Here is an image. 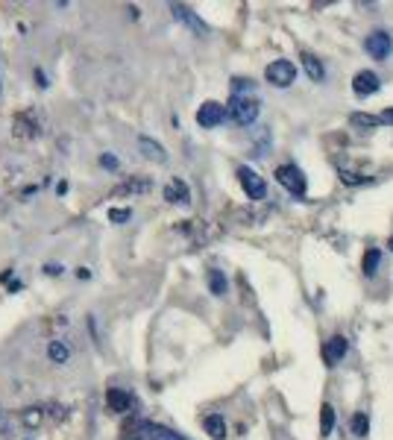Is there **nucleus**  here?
<instances>
[{
	"label": "nucleus",
	"instance_id": "nucleus-1",
	"mask_svg": "<svg viewBox=\"0 0 393 440\" xmlns=\"http://www.w3.org/2000/svg\"><path fill=\"white\" fill-rule=\"evenodd\" d=\"M258 112H261V106H258V100H256L253 94H232V97H229L226 115H229L232 121H235L238 126H249V123H256Z\"/></svg>",
	"mask_w": 393,
	"mask_h": 440
},
{
	"label": "nucleus",
	"instance_id": "nucleus-2",
	"mask_svg": "<svg viewBox=\"0 0 393 440\" xmlns=\"http://www.w3.org/2000/svg\"><path fill=\"white\" fill-rule=\"evenodd\" d=\"M276 179L285 191H291L294 197H306V188H308V179L302 173L297 164H279L276 168Z\"/></svg>",
	"mask_w": 393,
	"mask_h": 440
},
{
	"label": "nucleus",
	"instance_id": "nucleus-3",
	"mask_svg": "<svg viewBox=\"0 0 393 440\" xmlns=\"http://www.w3.org/2000/svg\"><path fill=\"white\" fill-rule=\"evenodd\" d=\"M264 77H267V82H270L273 88H288V85L297 80V68H294V62H288V59H276V62L267 65Z\"/></svg>",
	"mask_w": 393,
	"mask_h": 440
},
{
	"label": "nucleus",
	"instance_id": "nucleus-4",
	"mask_svg": "<svg viewBox=\"0 0 393 440\" xmlns=\"http://www.w3.org/2000/svg\"><path fill=\"white\" fill-rule=\"evenodd\" d=\"M364 50L370 53L373 59H379V62H385L390 53H393V35L387 32V30H373L367 39H364Z\"/></svg>",
	"mask_w": 393,
	"mask_h": 440
},
{
	"label": "nucleus",
	"instance_id": "nucleus-5",
	"mask_svg": "<svg viewBox=\"0 0 393 440\" xmlns=\"http://www.w3.org/2000/svg\"><path fill=\"white\" fill-rule=\"evenodd\" d=\"M238 182L244 185V191H247L249 200H264L267 197V182L253 168H238Z\"/></svg>",
	"mask_w": 393,
	"mask_h": 440
},
{
	"label": "nucleus",
	"instance_id": "nucleus-6",
	"mask_svg": "<svg viewBox=\"0 0 393 440\" xmlns=\"http://www.w3.org/2000/svg\"><path fill=\"white\" fill-rule=\"evenodd\" d=\"M226 121V106L218 103V100H208L196 109V123L203 126V130H211V126H220Z\"/></svg>",
	"mask_w": 393,
	"mask_h": 440
},
{
	"label": "nucleus",
	"instance_id": "nucleus-7",
	"mask_svg": "<svg viewBox=\"0 0 393 440\" xmlns=\"http://www.w3.org/2000/svg\"><path fill=\"white\" fill-rule=\"evenodd\" d=\"M170 12H173L176 21H182L191 32H196V35H208V32H211V30H208V24L203 21V18L196 15V12H191L185 4H170Z\"/></svg>",
	"mask_w": 393,
	"mask_h": 440
},
{
	"label": "nucleus",
	"instance_id": "nucleus-8",
	"mask_svg": "<svg viewBox=\"0 0 393 440\" xmlns=\"http://www.w3.org/2000/svg\"><path fill=\"white\" fill-rule=\"evenodd\" d=\"M379 88H382L379 73H373V71H358V73H355V80H352L355 97H370V94H376Z\"/></svg>",
	"mask_w": 393,
	"mask_h": 440
},
{
	"label": "nucleus",
	"instance_id": "nucleus-9",
	"mask_svg": "<svg viewBox=\"0 0 393 440\" xmlns=\"http://www.w3.org/2000/svg\"><path fill=\"white\" fill-rule=\"evenodd\" d=\"M106 405H109V411L115 414H127L135 408V399L130 391H123V388H109V393H106Z\"/></svg>",
	"mask_w": 393,
	"mask_h": 440
},
{
	"label": "nucleus",
	"instance_id": "nucleus-10",
	"mask_svg": "<svg viewBox=\"0 0 393 440\" xmlns=\"http://www.w3.org/2000/svg\"><path fill=\"white\" fill-rule=\"evenodd\" d=\"M347 350H349L347 338H344V335H332V338L326 341V346H323V361H326L329 367H335L337 361L347 355Z\"/></svg>",
	"mask_w": 393,
	"mask_h": 440
},
{
	"label": "nucleus",
	"instance_id": "nucleus-11",
	"mask_svg": "<svg viewBox=\"0 0 393 440\" xmlns=\"http://www.w3.org/2000/svg\"><path fill=\"white\" fill-rule=\"evenodd\" d=\"M138 150H141V156L150 159V161H156V164H165V161H168L165 147L158 144L156 138H150V135H141V138H138Z\"/></svg>",
	"mask_w": 393,
	"mask_h": 440
},
{
	"label": "nucleus",
	"instance_id": "nucleus-12",
	"mask_svg": "<svg viewBox=\"0 0 393 440\" xmlns=\"http://www.w3.org/2000/svg\"><path fill=\"white\" fill-rule=\"evenodd\" d=\"M165 200L168 203H176V206H188L191 203V191L182 179H170L165 185Z\"/></svg>",
	"mask_w": 393,
	"mask_h": 440
},
{
	"label": "nucleus",
	"instance_id": "nucleus-13",
	"mask_svg": "<svg viewBox=\"0 0 393 440\" xmlns=\"http://www.w3.org/2000/svg\"><path fill=\"white\" fill-rule=\"evenodd\" d=\"M144 191H150V179L132 176V179L123 182V185H118V188H115V197H123V194H144Z\"/></svg>",
	"mask_w": 393,
	"mask_h": 440
},
{
	"label": "nucleus",
	"instance_id": "nucleus-14",
	"mask_svg": "<svg viewBox=\"0 0 393 440\" xmlns=\"http://www.w3.org/2000/svg\"><path fill=\"white\" fill-rule=\"evenodd\" d=\"M302 68H306L308 80H314V82H323L326 71H323V62H320L317 56H311V53H302Z\"/></svg>",
	"mask_w": 393,
	"mask_h": 440
},
{
	"label": "nucleus",
	"instance_id": "nucleus-15",
	"mask_svg": "<svg viewBox=\"0 0 393 440\" xmlns=\"http://www.w3.org/2000/svg\"><path fill=\"white\" fill-rule=\"evenodd\" d=\"M203 426H206V434H208L211 440H223V437H226V423H223L220 414H208V417L203 420Z\"/></svg>",
	"mask_w": 393,
	"mask_h": 440
},
{
	"label": "nucleus",
	"instance_id": "nucleus-16",
	"mask_svg": "<svg viewBox=\"0 0 393 440\" xmlns=\"http://www.w3.org/2000/svg\"><path fill=\"white\" fill-rule=\"evenodd\" d=\"M47 358H50L53 364H65V361L70 358V346H68L65 341H50V343H47Z\"/></svg>",
	"mask_w": 393,
	"mask_h": 440
},
{
	"label": "nucleus",
	"instance_id": "nucleus-17",
	"mask_svg": "<svg viewBox=\"0 0 393 440\" xmlns=\"http://www.w3.org/2000/svg\"><path fill=\"white\" fill-rule=\"evenodd\" d=\"M332 429H335V408L323 402V408H320V437H329Z\"/></svg>",
	"mask_w": 393,
	"mask_h": 440
},
{
	"label": "nucleus",
	"instance_id": "nucleus-18",
	"mask_svg": "<svg viewBox=\"0 0 393 440\" xmlns=\"http://www.w3.org/2000/svg\"><path fill=\"white\" fill-rule=\"evenodd\" d=\"M141 440H180L173 432H168V429H158V426H141V434H138Z\"/></svg>",
	"mask_w": 393,
	"mask_h": 440
},
{
	"label": "nucleus",
	"instance_id": "nucleus-19",
	"mask_svg": "<svg viewBox=\"0 0 393 440\" xmlns=\"http://www.w3.org/2000/svg\"><path fill=\"white\" fill-rule=\"evenodd\" d=\"M379 262H382V250H367V252H364V262H361L364 276H376Z\"/></svg>",
	"mask_w": 393,
	"mask_h": 440
},
{
	"label": "nucleus",
	"instance_id": "nucleus-20",
	"mask_svg": "<svg viewBox=\"0 0 393 440\" xmlns=\"http://www.w3.org/2000/svg\"><path fill=\"white\" fill-rule=\"evenodd\" d=\"M226 288H229V282H226L223 273L220 270H208V291L214 293V297H223Z\"/></svg>",
	"mask_w": 393,
	"mask_h": 440
},
{
	"label": "nucleus",
	"instance_id": "nucleus-21",
	"mask_svg": "<svg viewBox=\"0 0 393 440\" xmlns=\"http://www.w3.org/2000/svg\"><path fill=\"white\" fill-rule=\"evenodd\" d=\"M349 429H352L355 437H367V434H370V417H367V414H355L352 423H349Z\"/></svg>",
	"mask_w": 393,
	"mask_h": 440
},
{
	"label": "nucleus",
	"instance_id": "nucleus-22",
	"mask_svg": "<svg viewBox=\"0 0 393 440\" xmlns=\"http://www.w3.org/2000/svg\"><path fill=\"white\" fill-rule=\"evenodd\" d=\"M349 123L352 126H361V130H373V126H379V118L376 115H367V112H355V115H349Z\"/></svg>",
	"mask_w": 393,
	"mask_h": 440
},
{
	"label": "nucleus",
	"instance_id": "nucleus-23",
	"mask_svg": "<svg viewBox=\"0 0 393 440\" xmlns=\"http://www.w3.org/2000/svg\"><path fill=\"white\" fill-rule=\"evenodd\" d=\"M42 420H44V411H42V408H27V411L21 414V423H24V426H30V429L42 426Z\"/></svg>",
	"mask_w": 393,
	"mask_h": 440
},
{
	"label": "nucleus",
	"instance_id": "nucleus-24",
	"mask_svg": "<svg viewBox=\"0 0 393 440\" xmlns=\"http://www.w3.org/2000/svg\"><path fill=\"white\" fill-rule=\"evenodd\" d=\"M249 88H253V82H249V80H241V77L232 80V94H247Z\"/></svg>",
	"mask_w": 393,
	"mask_h": 440
},
{
	"label": "nucleus",
	"instance_id": "nucleus-25",
	"mask_svg": "<svg viewBox=\"0 0 393 440\" xmlns=\"http://www.w3.org/2000/svg\"><path fill=\"white\" fill-rule=\"evenodd\" d=\"M130 217H132L130 209H112V212H109V220H112V224H123V220H130Z\"/></svg>",
	"mask_w": 393,
	"mask_h": 440
},
{
	"label": "nucleus",
	"instance_id": "nucleus-26",
	"mask_svg": "<svg viewBox=\"0 0 393 440\" xmlns=\"http://www.w3.org/2000/svg\"><path fill=\"white\" fill-rule=\"evenodd\" d=\"M341 179L347 182V185H361V182H367V176H358V173H349V171H341Z\"/></svg>",
	"mask_w": 393,
	"mask_h": 440
},
{
	"label": "nucleus",
	"instance_id": "nucleus-27",
	"mask_svg": "<svg viewBox=\"0 0 393 440\" xmlns=\"http://www.w3.org/2000/svg\"><path fill=\"white\" fill-rule=\"evenodd\" d=\"M379 118V123H390L393 126V109H387V112H382V115H376Z\"/></svg>",
	"mask_w": 393,
	"mask_h": 440
},
{
	"label": "nucleus",
	"instance_id": "nucleus-28",
	"mask_svg": "<svg viewBox=\"0 0 393 440\" xmlns=\"http://www.w3.org/2000/svg\"><path fill=\"white\" fill-rule=\"evenodd\" d=\"M100 161H103V168H112V171L118 168V159H115V156H103Z\"/></svg>",
	"mask_w": 393,
	"mask_h": 440
},
{
	"label": "nucleus",
	"instance_id": "nucleus-29",
	"mask_svg": "<svg viewBox=\"0 0 393 440\" xmlns=\"http://www.w3.org/2000/svg\"><path fill=\"white\" fill-rule=\"evenodd\" d=\"M44 273H50V276H59L62 267H59V264H44Z\"/></svg>",
	"mask_w": 393,
	"mask_h": 440
},
{
	"label": "nucleus",
	"instance_id": "nucleus-30",
	"mask_svg": "<svg viewBox=\"0 0 393 440\" xmlns=\"http://www.w3.org/2000/svg\"><path fill=\"white\" fill-rule=\"evenodd\" d=\"M387 250H390V252H393V238H390V241H387Z\"/></svg>",
	"mask_w": 393,
	"mask_h": 440
},
{
	"label": "nucleus",
	"instance_id": "nucleus-31",
	"mask_svg": "<svg viewBox=\"0 0 393 440\" xmlns=\"http://www.w3.org/2000/svg\"><path fill=\"white\" fill-rule=\"evenodd\" d=\"M130 440H141V437H130Z\"/></svg>",
	"mask_w": 393,
	"mask_h": 440
}]
</instances>
